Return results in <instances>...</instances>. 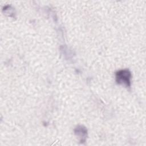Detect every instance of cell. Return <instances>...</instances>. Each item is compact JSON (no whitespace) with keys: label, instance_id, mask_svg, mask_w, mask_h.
<instances>
[{"label":"cell","instance_id":"1","mask_svg":"<svg viewBox=\"0 0 146 146\" xmlns=\"http://www.w3.org/2000/svg\"><path fill=\"white\" fill-rule=\"evenodd\" d=\"M116 81L118 84L125 87L131 86V74L127 69L121 70L116 73Z\"/></svg>","mask_w":146,"mask_h":146},{"label":"cell","instance_id":"2","mask_svg":"<svg viewBox=\"0 0 146 146\" xmlns=\"http://www.w3.org/2000/svg\"><path fill=\"white\" fill-rule=\"evenodd\" d=\"M75 133L79 138L80 143H83L86 141L87 134V130L85 127L82 125L78 126L75 129Z\"/></svg>","mask_w":146,"mask_h":146}]
</instances>
